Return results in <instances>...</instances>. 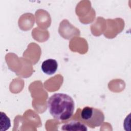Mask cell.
<instances>
[{
  "instance_id": "5b68a950",
  "label": "cell",
  "mask_w": 131,
  "mask_h": 131,
  "mask_svg": "<svg viewBox=\"0 0 131 131\" xmlns=\"http://www.w3.org/2000/svg\"><path fill=\"white\" fill-rule=\"evenodd\" d=\"M11 126V122L9 117L3 112H1V130L5 131Z\"/></svg>"
},
{
  "instance_id": "3957f363",
  "label": "cell",
  "mask_w": 131,
  "mask_h": 131,
  "mask_svg": "<svg viewBox=\"0 0 131 131\" xmlns=\"http://www.w3.org/2000/svg\"><path fill=\"white\" fill-rule=\"evenodd\" d=\"M61 129L68 131H86L88 128L82 122L72 120L64 124L61 126Z\"/></svg>"
},
{
  "instance_id": "277c9868",
  "label": "cell",
  "mask_w": 131,
  "mask_h": 131,
  "mask_svg": "<svg viewBox=\"0 0 131 131\" xmlns=\"http://www.w3.org/2000/svg\"><path fill=\"white\" fill-rule=\"evenodd\" d=\"M41 68L44 73L47 75H53L57 70L58 63L54 59H48L43 61Z\"/></svg>"
},
{
  "instance_id": "7a4b0ae2",
  "label": "cell",
  "mask_w": 131,
  "mask_h": 131,
  "mask_svg": "<svg viewBox=\"0 0 131 131\" xmlns=\"http://www.w3.org/2000/svg\"><path fill=\"white\" fill-rule=\"evenodd\" d=\"M80 116L81 121L93 128L101 125L105 119L104 114L101 110L90 106L84 107Z\"/></svg>"
},
{
  "instance_id": "6da1fadb",
  "label": "cell",
  "mask_w": 131,
  "mask_h": 131,
  "mask_svg": "<svg viewBox=\"0 0 131 131\" xmlns=\"http://www.w3.org/2000/svg\"><path fill=\"white\" fill-rule=\"evenodd\" d=\"M47 106L53 118L63 121L69 119L73 116L75 103L73 98L68 94L57 93L48 98Z\"/></svg>"
}]
</instances>
